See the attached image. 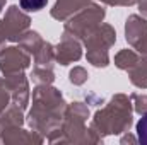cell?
Returning <instances> with one entry per match:
<instances>
[{"label": "cell", "instance_id": "7a4b0ae2", "mask_svg": "<svg viewBox=\"0 0 147 145\" xmlns=\"http://www.w3.org/2000/svg\"><path fill=\"white\" fill-rule=\"evenodd\" d=\"M137 135L142 144H147V113L142 116V119L137 125Z\"/></svg>", "mask_w": 147, "mask_h": 145}, {"label": "cell", "instance_id": "6da1fadb", "mask_svg": "<svg viewBox=\"0 0 147 145\" xmlns=\"http://www.w3.org/2000/svg\"><path fill=\"white\" fill-rule=\"evenodd\" d=\"M46 2L48 0H19L21 7L24 10H28V12H36L39 9H43L46 5Z\"/></svg>", "mask_w": 147, "mask_h": 145}]
</instances>
